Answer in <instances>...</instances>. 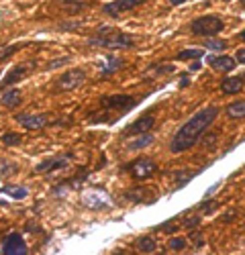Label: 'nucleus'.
<instances>
[{
    "instance_id": "obj_11",
    "label": "nucleus",
    "mask_w": 245,
    "mask_h": 255,
    "mask_svg": "<svg viewBox=\"0 0 245 255\" xmlns=\"http://www.w3.org/2000/svg\"><path fill=\"white\" fill-rule=\"evenodd\" d=\"M16 123L29 131H37V129H43V127L49 125V117L47 115H18Z\"/></svg>"
},
{
    "instance_id": "obj_34",
    "label": "nucleus",
    "mask_w": 245,
    "mask_h": 255,
    "mask_svg": "<svg viewBox=\"0 0 245 255\" xmlns=\"http://www.w3.org/2000/svg\"><path fill=\"white\" fill-rule=\"evenodd\" d=\"M186 86H190V78L188 76H182L180 78V88H186Z\"/></svg>"
},
{
    "instance_id": "obj_17",
    "label": "nucleus",
    "mask_w": 245,
    "mask_h": 255,
    "mask_svg": "<svg viewBox=\"0 0 245 255\" xmlns=\"http://www.w3.org/2000/svg\"><path fill=\"white\" fill-rule=\"evenodd\" d=\"M20 102H23V94H20V90H16V88L4 90L2 98H0V104L6 106V109H16V106H20Z\"/></svg>"
},
{
    "instance_id": "obj_3",
    "label": "nucleus",
    "mask_w": 245,
    "mask_h": 255,
    "mask_svg": "<svg viewBox=\"0 0 245 255\" xmlns=\"http://www.w3.org/2000/svg\"><path fill=\"white\" fill-rule=\"evenodd\" d=\"M121 172L129 174L133 180H147L157 172V163L151 157H137L121 167Z\"/></svg>"
},
{
    "instance_id": "obj_30",
    "label": "nucleus",
    "mask_w": 245,
    "mask_h": 255,
    "mask_svg": "<svg viewBox=\"0 0 245 255\" xmlns=\"http://www.w3.org/2000/svg\"><path fill=\"white\" fill-rule=\"evenodd\" d=\"M215 208H217L215 200H204L198 204V210H204V215H211V212H215Z\"/></svg>"
},
{
    "instance_id": "obj_8",
    "label": "nucleus",
    "mask_w": 245,
    "mask_h": 255,
    "mask_svg": "<svg viewBox=\"0 0 245 255\" xmlns=\"http://www.w3.org/2000/svg\"><path fill=\"white\" fill-rule=\"evenodd\" d=\"M2 251L4 255H27V243H25V239H23V235L20 233H10V235L4 239V243H2Z\"/></svg>"
},
{
    "instance_id": "obj_38",
    "label": "nucleus",
    "mask_w": 245,
    "mask_h": 255,
    "mask_svg": "<svg viewBox=\"0 0 245 255\" xmlns=\"http://www.w3.org/2000/svg\"><path fill=\"white\" fill-rule=\"evenodd\" d=\"M239 39H241L243 43H245V31H241V33H239Z\"/></svg>"
},
{
    "instance_id": "obj_9",
    "label": "nucleus",
    "mask_w": 245,
    "mask_h": 255,
    "mask_svg": "<svg viewBox=\"0 0 245 255\" xmlns=\"http://www.w3.org/2000/svg\"><path fill=\"white\" fill-rule=\"evenodd\" d=\"M70 159H72V153L47 157L45 161H41V163L35 165V172H37V174H49V172H55V169H64V167L68 165Z\"/></svg>"
},
{
    "instance_id": "obj_27",
    "label": "nucleus",
    "mask_w": 245,
    "mask_h": 255,
    "mask_svg": "<svg viewBox=\"0 0 245 255\" xmlns=\"http://www.w3.org/2000/svg\"><path fill=\"white\" fill-rule=\"evenodd\" d=\"M204 47L207 49H215V51H223V49H227V41H223V39H211L204 43Z\"/></svg>"
},
{
    "instance_id": "obj_32",
    "label": "nucleus",
    "mask_w": 245,
    "mask_h": 255,
    "mask_svg": "<svg viewBox=\"0 0 245 255\" xmlns=\"http://www.w3.org/2000/svg\"><path fill=\"white\" fill-rule=\"evenodd\" d=\"M198 225H200V217H192V219L184 221V227H186V229H194V227H198Z\"/></svg>"
},
{
    "instance_id": "obj_24",
    "label": "nucleus",
    "mask_w": 245,
    "mask_h": 255,
    "mask_svg": "<svg viewBox=\"0 0 245 255\" xmlns=\"http://www.w3.org/2000/svg\"><path fill=\"white\" fill-rule=\"evenodd\" d=\"M202 55H204V49L190 47V49H182L180 53H176V59L178 61H192V59H200Z\"/></svg>"
},
{
    "instance_id": "obj_40",
    "label": "nucleus",
    "mask_w": 245,
    "mask_h": 255,
    "mask_svg": "<svg viewBox=\"0 0 245 255\" xmlns=\"http://www.w3.org/2000/svg\"><path fill=\"white\" fill-rule=\"evenodd\" d=\"M243 80H245V76H243Z\"/></svg>"
},
{
    "instance_id": "obj_35",
    "label": "nucleus",
    "mask_w": 245,
    "mask_h": 255,
    "mask_svg": "<svg viewBox=\"0 0 245 255\" xmlns=\"http://www.w3.org/2000/svg\"><path fill=\"white\" fill-rule=\"evenodd\" d=\"M184 2H186V0H170L172 6H178V4H184Z\"/></svg>"
},
{
    "instance_id": "obj_2",
    "label": "nucleus",
    "mask_w": 245,
    "mask_h": 255,
    "mask_svg": "<svg viewBox=\"0 0 245 255\" xmlns=\"http://www.w3.org/2000/svg\"><path fill=\"white\" fill-rule=\"evenodd\" d=\"M92 47H105V49H129L135 45L131 35L125 33H113V35H96L88 41Z\"/></svg>"
},
{
    "instance_id": "obj_12",
    "label": "nucleus",
    "mask_w": 245,
    "mask_h": 255,
    "mask_svg": "<svg viewBox=\"0 0 245 255\" xmlns=\"http://www.w3.org/2000/svg\"><path fill=\"white\" fill-rule=\"evenodd\" d=\"M153 125H155V119L151 115H145V117H141L139 121L131 123L127 129H125V135L127 137H133V135H143V133H149L153 129Z\"/></svg>"
},
{
    "instance_id": "obj_18",
    "label": "nucleus",
    "mask_w": 245,
    "mask_h": 255,
    "mask_svg": "<svg viewBox=\"0 0 245 255\" xmlns=\"http://www.w3.org/2000/svg\"><path fill=\"white\" fill-rule=\"evenodd\" d=\"M174 66L170 63H157V66L147 68V72L143 74V78H159V76H166V74H174Z\"/></svg>"
},
{
    "instance_id": "obj_33",
    "label": "nucleus",
    "mask_w": 245,
    "mask_h": 255,
    "mask_svg": "<svg viewBox=\"0 0 245 255\" xmlns=\"http://www.w3.org/2000/svg\"><path fill=\"white\" fill-rule=\"evenodd\" d=\"M235 61H237V63H245V49H239V51L235 53Z\"/></svg>"
},
{
    "instance_id": "obj_29",
    "label": "nucleus",
    "mask_w": 245,
    "mask_h": 255,
    "mask_svg": "<svg viewBox=\"0 0 245 255\" xmlns=\"http://www.w3.org/2000/svg\"><path fill=\"white\" fill-rule=\"evenodd\" d=\"M2 143L8 145V147L18 145V143H20V135H18V133H4V135H2Z\"/></svg>"
},
{
    "instance_id": "obj_15",
    "label": "nucleus",
    "mask_w": 245,
    "mask_h": 255,
    "mask_svg": "<svg viewBox=\"0 0 245 255\" xmlns=\"http://www.w3.org/2000/svg\"><path fill=\"white\" fill-rule=\"evenodd\" d=\"M125 198L131 200V202H153L157 198V194L151 192V190H147V188H133L125 194Z\"/></svg>"
},
{
    "instance_id": "obj_31",
    "label": "nucleus",
    "mask_w": 245,
    "mask_h": 255,
    "mask_svg": "<svg viewBox=\"0 0 245 255\" xmlns=\"http://www.w3.org/2000/svg\"><path fill=\"white\" fill-rule=\"evenodd\" d=\"M70 59L68 57H64V59H53V61H49L47 63V70H53V68H59V66H64V63H68Z\"/></svg>"
},
{
    "instance_id": "obj_23",
    "label": "nucleus",
    "mask_w": 245,
    "mask_h": 255,
    "mask_svg": "<svg viewBox=\"0 0 245 255\" xmlns=\"http://www.w3.org/2000/svg\"><path fill=\"white\" fill-rule=\"evenodd\" d=\"M153 143V135H147V133H143V135H137V139H133L129 143V149L131 151H137V149H143V147H147Z\"/></svg>"
},
{
    "instance_id": "obj_13",
    "label": "nucleus",
    "mask_w": 245,
    "mask_h": 255,
    "mask_svg": "<svg viewBox=\"0 0 245 255\" xmlns=\"http://www.w3.org/2000/svg\"><path fill=\"white\" fill-rule=\"evenodd\" d=\"M82 200H84V204L90 206V208H105V206L111 204L109 202V194L98 192V190H90V192H86L84 196H82Z\"/></svg>"
},
{
    "instance_id": "obj_37",
    "label": "nucleus",
    "mask_w": 245,
    "mask_h": 255,
    "mask_svg": "<svg viewBox=\"0 0 245 255\" xmlns=\"http://www.w3.org/2000/svg\"><path fill=\"white\" fill-rule=\"evenodd\" d=\"M223 221H225V223H231V221H233V215H225Z\"/></svg>"
},
{
    "instance_id": "obj_16",
    "label": "nucleus",
    "mask_w": 245,
    "mask_h": 255,
    "mask_svg": "<svg viewBox=\"0 0 245 255\" xmlns=\"http://www.w3.org/2000/svg\"><path fill=\"white\" fill-rule=\"evenodd\" d=\"M243 78H239V76H231V78H225L223 82H221V92L223 94H227V96H231V94H239L241 90H243Z\"/></svg>"
},
{
    "instance_id": "obj_20",
    "label": "nucleus",
    "mask_w": 245,
    "mask_h": 255,
    "mask_svg": "<svg viewBox=\"0 0 245 255\" xmlns=\"http://www.w3.org/2000/svg\"><path fill=\"white\" fill-rule=\"evenodd\" d=\"M0 192L2 194H8V196H12L14 200H20V198H25L27 194H29V190L25 188V186H2L0 188Z\"/></svg>"
},
{
    "instance_id": "obj_14",
    "label": "nucleus",
    "mask_w": 245,
    "mask_h": 255,
    "mask_svg": "<svg viewBox=\"0 0 245 255\" xmlns=\"http://www.w3.org/2000/svg\"><path fill=\"white\" fill-rule=\"evenodd\" d=\"M235 57H229V55H217V57H209V66L217 72H223L227 74L231 70H235Z\"/></svg>"
},
{
    "instance_id": "obj_19",
    "label": "nucleus",
    "mask_w": 245,
    "mask_h": 255,
    "mask_svg": "<svg viewBox=\"0 0 245 255\" xmlns=\"http://www.w3.org/2000/svg\"><path fill=\"white\" fill-rule=\"evenodd\" d=\"M119 68H122V59H119L117 55H107V63L100 68V76H111Z\"/></svg>"
},
{
    "instance_id": "obj_26",
    "label": "nucleus",
    "mask_w": 245,
    "mask_h": 255,
    "mask_svg": "<svg viewBox=\"0 0 245 255\" xmlns=\"http://www.w3.org/2000/svg\"><path fill=\"white\" fill-rule=\"evenodd\" d=\"M194 176H196V172H182V174H178L176 176V190L182 188V186H186Z\"/></svg>"
},
{
    "instance_id": "obj_6",
    "label": "nucleus",
    "mask_w": 245,
    "mask_h": 255,
    "mask_svg": "<svg viewBox=\"0 0 245 255\" xmlns=\"http://www.w3.org/2000/svg\"><path fill=\"white\" fill-rule=\"evenodd\" d=\"M135 104H137V100L133 96H127V94H113V96L102 98V109L117 111V113H127Z\"/></svg>"
},
{
    "instance_id": "obj_10",
    "label": "nucleus",
    "mask_w": 245,
    "mask_h": 255,
    "mask_svg": "<svg viewBox=\"0 0 245 255\" xmlns=\"http://www.w3.org/2000/svg\"><path fill=\"white\" fill-rule=\"evenodd\" d=\"M143 2H147V0H113V2H107L102 6V10H105V14H109V16H119L121 12L133 10Z\"/></svg>"
},
{
    "instance_id": "obj_22",
    "label": "nucleus",
    "mask_w": 245,
    "mask_h": 255,
    "mask_svg": "<svg viewBox=\"0 0 245 255\" xmlns=\"http://www.w3.org/2000/svg\"><path fill=\"white\" fill-rule=\"evenodd\" d=\"M137 249H139L141 253H155V251H157V241H155L153 237L145 235V237H141V239L137 241Z\"/></svg>"
},
{
    "instance_id": "obj_39",
    "label": "nucleus",
    "mask_w": 245,
    "mask_h": 255,
    "mask_svg": "<svg viewBox=\"0 0 245 255\" xmlns=\"http://www.w3.org/2000/svg\"><path fill=\"white\" fill-rule=\"evenodd\" d=\"M239 2H241V4H245V0H239Z\"/></svg>"
},
{
    "instance_id": "obj_28",
    "label": "nucleus",
    "mask_w": 245,
    "mask_h": 255,
    "mask_svg": "<svg viewBox=\"0 0 245 255\" xmlns=\"http://www.w3.org/2000/svg\"><path fill=\"white\" fill-rule=\"evenodd\" d=\"M168 249H172V251H182V249H186V239H182V237H172L170 243H168Z\"/></svg>"
},
{
    "instance_id": "obj_7",
    "label": "nucleus",
    "mask_w": 245,
    "mask_h": 255,
    "mask_svg": "<svg viewBox=\"0 0 245 255\" xmlns=\"http://www.w3.org/2000/svg\"><path fill=\"white\" fill-rule=\"evenodd\" d=\"M35 66H37V61H27V63H20V66H14L6 74V78L2 80V84H0V90H8V86H14V84L23 80L31 72V68H35Z\"/></svg>"
},
{
    "instance_id": "obj_5",
    "label": "nucleus",
    "mask_w": 245,
    "mask_h": 255,
    "mask_svg": "<svg viewBox=\"0 0 245 255\" xmlns=\"http://www.w3.org/2000/svg\"><path fill=\"white\" fill-rule=\"evenodd\" d=\"M84 82H86V72L82 68H76V70H68L66 74H61V78L55 82V86L61 92H70V90L80 88Z\"/></svg>"
},
{
    "instance_id": "obj_36",
    "label": "nucleus",
    "mask_w": 245,
    "mask_h": 255,
    "mask_svg": "<svg viewBox=\"0 0 245 255\" xmlns=\"http://www.w3.org/2000/svg\"><path fill=\"white\" fill-rule=\"evenodd\" d=\"M190 70H192V72H196V70H200V63H198V61H194V63H192V66H190Z\"/></svg>"
},
{
    "instance_id": "obj_4",
    "label": "nucleus",
    "mask_w": 245,
    "mask_h": 255,
    "mask_svg": "<svg viewBox=\"0 0 245 255\" xmlns=\"http://www.w3.org/2000/svg\"><path fill=\"white\" fill-rule=\"evenodd\" d=\"M225 27V23L215 16V14H207V16H198L190 23V31L198 37H211V35H217L221 33Z\"/></svg>"
},
{
    "instance_id": "obj_1",
    "label": "nucleus",
    "mask_w": 245,
    "mask_h": 255,
    "mask_svg": "<svg viewBox=\"0 0 245 255\" xmlns=\"http://www.w3.org/2000/svg\"><path fill=\"white\" fill-rule=\"evenodd\" d=\"M217 117H219V109H217V106H207V109L198 111L192 119H188L176 131V135L172 137V143H170V151L172 153L188 151L190 147H194L200 141V137L207 133V129L215 123Z\"/></svg>"
},
{
    "instance_id": "obj_21",
    "label": "nucleus",
    "mask_w": 245,
    "mask_h": 255,
    "mask_svg": "<svg viewBox=\"0 0 245 255\" xmlns=\"http://www.w3.org/2000/svg\"><path fill=\"white\" fill-rule=\"evenodd\" d=\"M227 117L229 119H245V100H237V102H231L227 106Z\"/></svg>"
},
{
    "instance_id": "obj_25",
    "label": "nucleus",
    "mask_w": 245,
    "mask_h": 255,
    "mask_svg": "<svg viewBox=\"0 0 245 255\" xmlns=\"http://www.w3.org/2000/svg\"><path fill=\"white\" fill-rule=\"evenodd\" d=\"M23 47H25V43H14V45H8V47H4V49H0V61L8 59L12 53H16L18 49H23Z\"/></svg>"
}]
</instances>
